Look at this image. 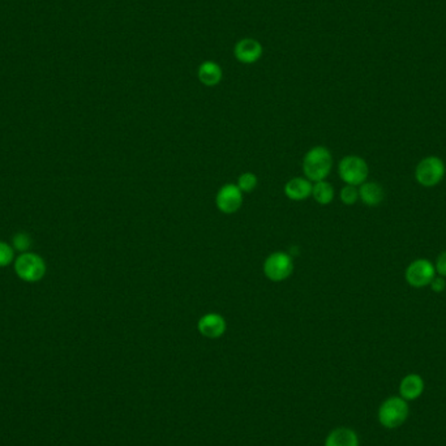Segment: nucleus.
<instances>
[{
	"instance_id": "f257e3e1",
	"label": "nucleus",
	"mask_w": 446,
	"mask_h": 446,
	"mask_svg": "<svg viewBox=\"0 0 446 446\" xmlns=\"http://www.w3.org/2000/svg\"><path fill=\"white\" fill-rule=\"evenodd\" d=\"M332 153L325 147L309 149L303 160V171L310 182L324 180L332 170Z\"/></svg>"
},
{
	"instance_id": "f03ea898",
	"label": "nucleus",
	"mask_w": 446,
	"mask_h": 446,
	"mask_svg": "<svg viewBox=\"0 0 446 446\" xmlns=\"http://www.w3.org/2000/svg\"><path fill=\"white\" fill-rule=\"evenodd\" d=\"M15 273L26 284L39 282L46 275L45 260L33 252L20 253L15 259Z\"/></svg>"
},
{
	"instance_id": "7ed1b4c3",
	"label": "nucleus",
	"mask_w": 446,
	"mask_h": 446,
	"mask_svg": "<svg viewBox=\"0 0 446 446\" xmlns=\"http://www.w3.org/2000/svg\"><path fill=\"white\" fill-rule=\"evenodd\" d=\"M409 405L402 397H390L378 410V420L385 428H398L407 420Z\"/></svg>"
},
{
	"instance_id": "20e7f679",
	"label": "nucleus",
	"mask_w": 446,
	"mask_h": 446,
	"mask_svg": "<svg viewBox=\"0 0 446 446\" xmlns=\"http://www.w3.org/2000/svg\"><path fill=\"white\" fill-rule=\"evenodd\" d=\"M292 272H294L292 259L285 252H275L269 254V257L263 263V275L273 282L285 281L292 275Z\"/></svg>"
},
{
	"instance_id": "39448f33",
	"label": "nucleus",
	"mask_w": 446,
	"mask_h": 446,
	"mask_svg": "<svg viewBox=\"0 0 446 446\" xmlns=\"http://www.w3.org/2000/svg\"><path fill=\"white\" fill-rule=\"evenodd\" d=\"M338 172L347 185H362L368 178V165L357 156H347L340 162Z\"/></svg>"
},
{
	"instance_id": "423d86ee",
	"label": "nucleus",
	"mask_w": 446,
	"mask_h": 446,
	"mask_svg": "<svg viewBox=\"0 0 446 446\" xmlns=\"http://www.w3.org/2000/svg\"><path fill=\"white\" fill-rule=\"evenodd\" d=\"M415 176L423 187H435L445 176V163L438 157H427L419 162Z\"/></svg>"
},
{
	"instance_id": "0eeeda50",
	"label": "nucleus",
	"mask_w": 446,
	"mask_h": 446,
	"mask_svg": "<svg viewBox=\"0 0 446 446\" xmlns=\"http://www.w3.org/2000/svg\"><path fill=\"white\" fill-rule=\"evenodd\" d=\"M435 275V265L425 259H419L409 265L406 270V279L412 287L422 288L434 281Z\"/></svg>"
},
{
	"instance_id": "6e6552de",
	"label": "nucleus",
	"mask_w": 446,
	"mask_h": 446,
	"mask_svg": "<svg viewBox=\"0 0 446 446\" xmlns=\"http://www.w3.org/2000/svg\"><path fill=\"white\" fill-rule=\"evenodd\" d=\"M216 204L223 214H234L241 207L243 192L235 184H226L218 191Z\"/></svg>"
},
{
	"instance_id": "1a4fd4ad",
	"label": "nucleus",
	"mask_w": 446,
	"mask_h": 446,
	"mask_svg": "<svg viewBox=\"0 0 446 446\" xmlns=\"http://www.w3.org/2000/svg\"><path fill=\"white\" fill-rule=\"evenodd\" d=\"M227 329L226 320L219 313H206L198 322H197V331L201 335L209 340H217L221 338Z\"/></svg>"
},
{
	"instance_id": "9d476101",
	"label": "nucleus",
	"mask_w": 446,
	"mask_h": 446,
	"mask_svg": "<svg viewBox=\"0 0 446 446\" xmlns=\"http://www.w3.org/2000/svg\"><path fill=\"white\" fill-rule=\"evenodd\" d=\"M234 55L243 64H253L263 57V45L254 38H243L234 47Z\"/></svg>"
},
{
	"instance_id": "9b49d317",
	"label": "nucleus",
	"mask_w": 446,
	"mask_h": 446,
	"mask_svg": "<svg viewBox=\"0 0 446 446\" xmlns=\"http://www.w3.org/2000/svg\"><path fill=\"white\" fill-rule=\"evenodd\" d=\"M312 187L307 178H292L285 185V195L292 201H301L312 196Z\"/></svg>"
},
{
	"instance_id": "f8f14e48",
	"label": "nucleus",
	"mask_w": 446,
	"mask_h": 446,
	"mask_svg": "<svg viewBox=\"0 0 446 446\" xmlns=\"http://www.w3.org/2000/svg\"><path fill=\"white\" fill-rule=\"evenodd\" d=\"M423 391L424 381L419 375L412 373L400 381V394L403 400H416L423 394Z\"/></svg>"
},
{
	"instance_id": "ddd939ff",
	"label": "nucleus",
	"mask_w": 446,
	"mask_h": 446,
	"mask_svg": "<svg viewBox=\"0 0 446 446\" xmlns=\"http://www.w3.org/2000/svg\"><path fill=\"white\" fill-rule=\"evenodd\" d=\"M197 76H198V80H200V82L203 85H205V86H216L222 80L223 72H222L221 66L217 64L216 62L207 60V62H204L198 67Z\"/></svg>"
},
{
	"instance_id": "4468645a",
	"label": "nucleus",
	"mask_w": 446,
	"mask_h": 446,
	"mask_svg": "<svg viewBox=\"0 0 446 446\" xmlns=\"http://www.w3.org/2000/svg\"><path fill=\"white\" fill-rule=\"evenodd\" d=\"M325 446H359V437L350 428H335L326 437Z\"/></svg>"
},
{
	"instance_id": "2eb2a0df",
	"label": "nucleus",
	"mask_w": 446,
	"mask_h": 446,
	"mask_svg": "<svg viewBox=\"0 0 446 446\" xmlns=\"http://www.w3.org/2000/svg\"><path fill=\"white\" fill-rule=\"evenodd\" d=\"M359 197L368 206H378L382 203L385 192L380 184L375 182H368L362 184L359 189Z\"/></svg>"
},
{
	"instance_id": "dca6fc26",
	"label": "nucleus",
	"mask_w": 446,
	"mask_h": 446,
	"mask_svg": "<svg viewBox=\"0 0 446 446\" xmlns=\"http://www.w3.org/2000/svg\"><path fill=\"white\" fill-rule=\"evenodd\" d=\"M312 196L320 205H329L334 198V188L328 182H316L312 187Z\"/></svg>"
},
{
	"instance_id": "f3484780",
	"label": "nucleus",
	"mask_w": 446,
	"mask_h": 446,
	"mask_svg": "<svg viewBox=\"0 0 446 446\" xmlns=\"http://www.w3.org/2000/svg\"><path fill=\"white\" fill-rule=\"evenodd\" d=\"M238 187L243 194H250L257 187V176L252 172L241 174L238 179Z\"/></svg>"
},
{
	"instance_id": "a211bd4d",
	"label": "nucleus",
	"mask_w": 446,
	"mask_h": 446,
	"mask_svg": "<svg viewBox=\"0 0 446 446\" xmlns=\"http://www.w3.org/2000/svg\"><path fill=\"white\" fill-rule=\"evenodd\" d=\"M32 245V239L26 232H17L13 239H12V247L15 251L25 253L29 252V248Z\"/></svg>"
},
{
	"instance_id": "6ab92c4d",
	"label": "nucleus",
	"mask_w": 446,
	"mask_h": 446,
	"mask_svg": "<svg viewBox=\"0 0 446 446\" xmlns=\"http://www.w3.org/2000/svg\"><path fill=\"white\" fill-rule=\"evenodd\" d=\"M15 260V250L7 241H0V268H6Z\"/></svg>"
},
{
	"instance_id": "aec40b11",
	"label": "nucleus",
	"mask_w": 446,
	"mask_h": 446,
	"mask_svg": "<svg viewBox=\"0 0 446 446\" xmlns=\"http://www.w3.org/2000/svg\"><path fill=\"white\" fill-rule=\"evenodd\" d=\"M359 198V191L354 185H346L341 191V200L346 205H354Z\"/></svg>"
},
{
	"instance_id": "412c9836",
	"label": "nucleus",
	"mask_w": 446,
	"mask_h": 446,
	"mask_svg": "<svg viewBox=\"0 0 446 446\" xmlns=\"http://www.w3.org/2000/svg\"><path fill=\"white\" fill-rule=\"evenodd\" d=\"M436 269L437 273L443 277H446V251L443 252L438 257H437V263H436Z\"/></svg>"
},
{
	"instance_id": "4be33fe9",
	"label": "nucleus",
	"mask_w": 446,
	"mask_h": 446,
	"mask_svg": "<svg viewBox=\"0 0 446 446\" xmlns=\"http://www.w3.org/2000/svg\"><path fill=\"white\" fill-rule=\"evenodd\" d=\"M431 285H432V290L434 291H436V292H441V291H444L445 290V279L444 278H441V277H438V278H434V281L431 282Z\"/></svg>"
}]
</instances>
